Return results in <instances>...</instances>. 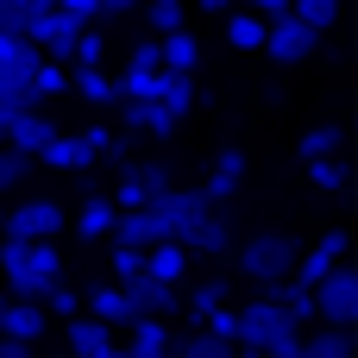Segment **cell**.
I'll return each instance as SVG.
<instances>
[{
    "label": "cell",
    "mask_w": 358,
    "mask_h": 358,
    "mask_svg": "<svg viewBox=\"0 0 358 358\" xmlns=\"http://www.w3.org/2000/svg\"><path fill=\"white\" fill-rule=\"evenodd\" d=\"M113 227H120V201L113 195H88L76 208V233L82 239H113Z\"/></svg>",
    "instance_id": "cell-15"
},
{
    "label": "cell",
    "mask_w": 358,
    "mask_h": 358,
    "mask_svg": "<svg viewBox=\"0 0 358 358\" xmlns=\"http://www.w3.org/2000/svg\"><path fill=\"white\" fill-rule=\"evenodd\" d=\"M76 94L94 101V107H107V101H120V82H113L101 63H76Z\"/></svg>",
    "instance_id": "cell-21"
},
{
    "label": "cell",
    "mask_w": 358,
    "mask_h": 358,
    "mask_svg": "<svg viewBox=\"0 0 358 358\" xmlns=\"http://www.w3.org/2000/svg\"><path fill=\"white\" fill-rule=\"evenodd\" d=\"M76 63H101V31L82 25V44H76Z\"/></svg>",
    "instance_id": "cell-36"
},
{
    "label": "cell",
    "mask_w": 358,
    "mask_h": 358,
    "mask_svg": "<svg viewBox=\"0 0 358 358\" xmlns=\"http://www.w3.org/2000/svg\"><path fill=\"white\" fill-rule=\"evenodd\" d=\"M132 6H145V0H101V13H132Z\"/></svg>",
    "instance_id": "cell-39"
},
{
    "label": "cell",
    "mask_w": 358,
    "mask_h": 358,
    "mask_svg": "<svg viewBox=\"0 0 358 358\" xmlns=\"http://www.w3.org/2000/svg\"><path fill=\"white\" fill-rule=\"evenodd\" d=\"M0 239H6V208H0Z\"/></svg>",
    "instance_id": "cell-41"
},
{
    "label": "cell",
    "mask_w": 358,
    "mask_h": 358,
    "mask_svg": "<svg viewBox=\"0 0 358 358\" xmlns=\"http://www.w3.org/2000/svg\"><path fill=\"white\" fill-rule=\"evenodd\" d=\"M296 327H302V321L264 289L258 302L239 308V352H271V340H283V334H296Z\"/></svg>",
    "instance_id": "cell-3"
},
{
    "label": "cell",
    "mask_w": 358,
    "mask_h": 358,
    "mask_svg": "<svg viewBox=\"0 0 358 358\" xmlns=\"http://www.w3.org/2000/svg\"><path fill=\"white\" fill-rule=\"evenodd\" d=\"M44 308H50V315H82L88 296H76L69 283H50V289H44Z\"/></svg>",
    "instance_id": "cell-32"
},
{
    "label": "cell",
    "mask_w": 358,
    "mask_h": 358,
    "mask_svg": "<svg viewBox=\"0 0 358 358\" xmlns=\"http://www.w3.org/2000/svg\"><path fill=\"white\" fill-rule=\"evenodd\" d=\"M170 189V164H126V176H120V208H145V201H157Z\"/></svg>",
    "instance_id": "cell-8"
},
{
    "label": "cell",
    "mask_w": 358,
    "mask_h": 358,
    "mask_svg": "<svg viewBox=\"0 0 358 358\" xmlns=\"http://www.w3.org/2000/svg\"><path fill=\"white\" fill-rule=\"evenodd\" d=\"M208 308H220V283H201L195 289V315H208Z\"/></svg>",
    "instance_id": "cell-37"
},
{
    "label": "cell",
    "mask_w": 358,
    "mask_h": 358,
    "mask_svg": "<svg viewBox=\"0 0 358 358\" xmlns=\"http://www.w3.org/2000/svg\"><path fill=\"white\" fill-rule=\"evenodd\" d=\"M113 239H126V245H157V239H170V227H164V214L145 201V208H120V227H113Z\"/></svg>",
    "instance_id": "cell-12"
},
{
    "label": "cell",
    "mask_w": 358,
    "mask_h": 358,
    "mask_svg": "<svg viewBox=\"0 0 358 358\" xmlns=\"http://www.w3.org/2000/svg\"><path fill=\"white\" fill-rule=\"evenodd\" d=\"M296 13H302L315 31H327V25L340 19V0H296Z\"/></svg>",
    "instance_id": "cell-33"
},
{
    "label": "cell",
    "mask_w": 358,
    "mask_h": 358,
    "mask_svg": "<svg viewBox=\"0 0 358 358\" xmlns=\"http://www.w3.org/2000/svg\"><path fill=\"white\" fill-rule=\"evenodd\" d=\"M126 352H138V358H157V352H170L164 315H138V321L126 327Z\"/></svg>",
    "instance_id": "cell-19"
},
{
    "label": "cell",
    "mask_w": 358,
    "mask_h": 358,
    "mask_svg": "<svg viewBox=\"0 0 358 358\" xmlns=\"http://www.w3.org/2000/svg\"><path fill=\"white\" fill-rule=\"evenodd\" d=\"M63 220H69V214H63L57 201H44V195H38V201L6 208V233H19V239H57V233H63Z\"/></svg>",
    "instance_id": "cell-7"
},
{
    "label": "cell",
    "mask_w": 358,
    "mask_h": 358,
    "mask_svg": "<svg viewBox=\"0 0 358 358\" xmlns=\"http://www.w3.org/2000/svg\"><path fill=\"white\" fill-rule=\"evenodd\" d=\"M0 327H6V296H0Z\"/></svg>",
    "instance_id": "cell-42"
},
{
    "label": "cell",
    "mask_w": 358,
    "mask_h": 358,
    "mask_svg": "<svg viewBox=\"0 0 358 358\" xmlns=\"http://www.w3.org/2000/svg\"><path fill=\"white\" fill-rule=\"evenodd\" d=\"M296 151H302V164H308V157L340 151V126H315V132H302V145H296Z\"/></svg>",
    "instance_id": "cell-30"
},
{
    "label": "cell",
    "mask_w": 358,
    "mask_h": 358,
    "mask_svg": "<svg viewBox=\"0 0 358 358\" xmlns=\"http://www.w3.org/2000/svg\"><path fill=\"white\" fill-rule=\"evenodd\" d=\"M296 258H302V245L289 233H258V239L239 245V277H252L258 289H271V283L296 277Z\"/></svg>",
    "instance_id": "cell-2"
},
{
    "label": "cell",
    "mask_w": 358,
    "mask_h": 358,
    "mask_svg": "<svg viewBox=\"0 0 358 358\" xmlns=\"http://www.w3.org/2000/svg\"><path fill=\"white\" fill-rule=\"evenodd\" d=\"M264 31H271V19L252 6V13H227V44L233 50H264Z\"/></svg>",
    "instance_id": "cell-20"
},
{
    "label": "cell",
    "mask_w": 358,
    "mask_h": 358,
    "mask_svg": "<svg viewBox=\"0 0 358 358\" xmlns=\"http://www.w3.org/2000/svg\"><path fill=\"white\" fill-rule=\"evenodd\" d=\"M113 283H126V277H138L145 271V245H126V239H113Z\"/></svg>",
    "instance_id": "cell-29"
},
{
    "label": "cell",
    "mask_w": 358,
    "mask_h": 358,
    "mask_svg": "<svg viewBox=\"0 0 358 358\" xmlns=\"http://www.w3.org/2000/svg\"><path fill=\"white\" fill-rule=\"evenodd\" d=\"M120 289L132 296V308H138V315H176V283H164V277H151V271L126 277Z\"/></svg>",
    "instance_id": "cell-13"
},
{
    "label": "cell",
    "mask_w": 358,
    "mask_h": 358,
    "mask_svg": "<svg viewBox=\"0 0 358 358\" xmlns=\"http://www.w3.org/2000/svg\"><path fill=\"white\" fill-rule=\"evenodd\" d=\"M88 315H101V321L120 327V334L138 321V308H132V296H126L120 283H94V289H88Z\"/></svg>",
    "instance_id": "cell-14"
},
{
    "label": "cell",
    "mask_w": 358,
    "mask_h": 358,
    "mask_svg": "<svg viewBox=\"0 0 358 358\" xmlns=\"http://www.w3.org/2000/svg\"><path fill=\"white\" fill-rule=\"evenodd\" d=\"M0 13H6V0H0Z\"/></svg>",
    "instance_id": "cell-43"
},
{
    "label": "cell",
    "mask_w": 358,
    "mask_h": 358,
    "mask_svg": "<svg viewBox=\"0 0 358 358\" xmlns=\"http://www.w3.org/2000/svg\"><path fill=\"white\" fill-rule=\"evenodd\" d=\"M346 164H340V151H327V157H308V182L315 189H346Z\"/></svg>",
    "instance_id": "cell-28"
},
{
    "label": "cell",
    "mask_w": 358,
    "mask_h": 358,
    "mask_svg": "<svg viewBox=\"0 0 358 358\" xmlns=\"http://www.w3.org/2000/svg\"><path fill=\"white\" fill-rule=\"evenodd\" d=\"M315 44H321V31H315L296 6H289V13H277V19H271V31H264V57H271V63H283V69H289V63H308V57H315Z\"/></svg>",
    "instance_id": "cell-4"
},
{
    "label": "cell",
    "mask_w": 358,
    "mask_h": 358,
    "mask_svg": "<svg viewBox=\"0 0 358 358\" xmlns=\"http://www.w3.org/2000/svg\"><path fill=\"white\" fill-rule=\"evenodd\" d=\"M0 296H6V289H0Z\"/></svg>",
    "instance_id": "cell-44"
},
{
    "label": "cell",
    "mask_w": 358,
    "mask_h": 358,
    "mask_svg": "<svg viewBox=\"0 0 358 358\" xmlns=\"http://www.w3.org/2000/svg\"><path fill=\"white\" fill-rule=\"evenodd\" d=\"M0 277H6L13 296H38V302H44V289L63 283L57 239H19V233H6V245H0Z\"/></svg>",
    "instance_id": "cell-1"
},
{
    "label": "cell",
    "mask_w": 358,
    "mask_h": 358,
    "mask_svg": "<svg viewBox=\"0 0 358 358\" xmlns=\"http://www.w3.org/2000/svg\"><path fill=\"white\" fill-rule=\"evenodd\" d=\"M31 164H38V157H31V151H19V145L6 138V145H0V195H6V189H19Z\"/></svg>",
    "instance_id": "cell-27"
},
{
    "label": "cell",
    "mask_w": 358,
    "mask_h": 358,
    "mask_svg": "<svg viewBox=\"0 0 358 358\" xmlns=\"http://www.w3.org/2000/svg\"><path fill=\"white\" fill-rule=\"evenodd\" d=\"M227 239H233V233H227V214H214V208H208V214L189 227V239H182V245H189V252H208V258H214V252H227Z\"/></svg>",
    "instance_id": "cell-23"
},
{
    "label": "cell",
    "mask_w": 358,
    "mask_h": 358,
    "mask_svg": "<svg viewBox=\"0 0 358 358\" xmlns=\"http://www.w3.org/2000/svg\"><path fill=\"white\" fill-rule=\"evenodd\" d=\"M57 6H63L76 25H94V19H101V0H57Z\"/></svg>",
    "instance_id": "cell-35"
},
{
    "label": "cell",
    "mask_w": 358,
    "mask_h": 358,
    "mask_svg": "<svg viewBox=\"0 0 358 358\" xmlns=\"http://www.w3.org/2000/svg\"><path fill=\"white\" fill-rule=\"evenodd\" d=\"M151 208L164 214L170 239H189V227H195V220H201V214L214 208V195H208V189H176V182H170V189H164V195H157Z\"/></svg>",
    "instance_id": "cell-6"
},
{
    "label": "cell",
    "mask_w": 358,
    "mask_h": 358,
    "mask_svg": "<svg viewBox=\"0 0 358 358\" xmlns=\"http://www.w3.org/2000/svg\"><path fill=\"white\" fill-rule=\"evenodd\" d=\"M201 321H208L214 334H227V340H239V308H208Z\"/></svg>",
    "instance_id": "cell-34"
},
{
    "label": "cell",
    "mask_w": 358,
    "mask_h": 358,
    "mask_svg": "<svg viewBox=\"0 0 358 358\" xmlns=\"http://www.w3.org/2000/svg\"><path fill=\"white\" fill-rule=\"evenodd\" d=\"M170 352H182V358H233L239 352V340H227V334H189V340H170Z\"/></svg>",
    "instance_id": "cell-24"
},
{
    "label": "cell",
    "mask_w": 358,
    "mask_h": 358,
    "mask_svg": "<svg viewBox=\"0 0 358 358\" xmlns=\"http://www.w3.org/2000/svg\"><path fill=\"white\" fill-rule=\"evenodd\" d=\"M227 6H233V0H201V13H227Z\"/></svg>",
    "instance_id": "cell-40"
},
{
    "label": "cell",
    "mask_w": 358,
    "mask_h": 358,
    "mask_svg": "<svg viewBox=\"0 0 358 358\" xmlns=\"http://www.w3.org/2000/svg\"><path fill=\"white\" fill-rule=\"evenodd\" d=\"M120 120H126L132 132H151V138H170L182 113H170V107H164V94H145V101H120Z\"/></svg>",
    "instance_id": "cell-10"
},
{
    "label": "cell",
    "mask_w": 358,
    "mask_h": 358,
    "mask_svg": "<svg viewBox=\"0 0 358 358\" xmlns=\"http://www.w3.org/2000/svg\"><path fill=\"white\" fill-rule=\"evenodd\" d=\"M245 6H258V13H264V19H277V13H289V6H296V0H245Z\"/></svg>",
    "instance_id": "cell-38"
},
{
    "label": "cell",
    "mask_w": 358,
    "mask_h": 358,
    "mask_svg": "<svg viewBox=\"0 0 358 358\" xmlns=\"http://www.w3.org/2000/svg\"><path fill=\"white\" fill-rule=\"evenodd\" d=\"M6 138H13L19 151H31V157H38V151L57 138V113H44V101H38V107H19V113H13V126H6Z\"/></svg>",
    "instance_id": "cell-11"
},
{
    "label": "cell",
    "mask_w": 358,
    "mask_h": 358,
    "mask_svg": "<svg viewBox=\"0 0 358 358\" xmlns=\"http://www.w3.org/2000/svg\"><path fill=\"white\" fill-rule=\"evenodd\" d=\"M69 352H82V358H107V352H120V327H107L101 315H69Z\"/></svg>",
    "instance_id": "cell-9"
},
{
    "label": "cell",
    "mask_w": 358,
    "mask_h": 358,
    "mask_svg": "<svg viewBox=\"0 0 358 358\" xmlns=\"http://www.w3.org/2000/svg\"><path fill=\"white\" fill-rule=\"evenodd\" d=\"M145 271L164 277V283H182V271H189V245H182V239H157V245L145 252Z\"/></svg>",
    "instance_id": "cell-18"
},
{
    "label": "cell",
    "mask_w": 358,
    "mask_h": 358,
    "mask_svg": "<svg viewBox=\"0 0 358 358\" xmlns=\"http://www.w3.org/2000/svg\"><path fill=\"white\" fill-rule=\"evenodd\" d=\"M145 19H151V31L164 38V31L182 25V0H145Z\"/></svg>",
    "instance_id": "cell-31"
},
{
    "label": "cell",
    "mask_w": 358,
    "mask_h": 358,
    "mask_svg": "<svg viewBox=\"0 0 358 358\" xmlns=\"http://www.w3.org/2000/svg\"><path fill=\"white\" fill-rule=\"evenodd\" d=\"M94 157H101V151L88 145V132H82V138H63V132H57V138L38 151V164H50V170H88Z\"/></svg>",
    "instance_id": "cell-16"
},
{
    "label": "cell",
    "mask_w": 358,
    "mask_h": 358,
    "mask_svg": "<svg viewBox=\"0 0 358 358\" xmlns=\"http://www.w3.org/2000/svg\"><path fill=\"white\" fill-rule=\"evenodd\" d=\"M145 94H164V63H126L120 101H145Z\"/></svg>",
    "instance_id": "cell-22"
},
{
    "label": "cell",
    "mask_w": 358,
    "mask_h": 358,
    "mask_svg": "<svg viewBox=\"0 0 358 358\" xmlns=\"http://www.w3.org/2000/svg\"><path fill=\"white\" fill-rule=\"evenodd\" d=\"M315 308H321V321L358 334V264H334V271L315 283Z\"/></svg>",
    "instance_id": "cell-5"
},
{
    "label": "cell",
    "mask_w": 358,
    "mask_h": 358,
    "mask_svg": "<svg viewBox=\"0 0 358 358\" xmlns=\"http://www.w3.org/2000/svg\"><path fill=\"white\" fill-rule=\"evenodd\" d=\"M164 107L170 113H189L195 107V69H164Z\"/></svg>",
    "instance_id": "cell-26"
},
{
    "label": "cell",
    "mask_w": 358,
    "mask_h": 358,
    "mask_svg": "<svg viewBox=\"0 0 358 358\" xmlns=\"http://www.w3.org/2000/svg\"><path fill=\"white\" fill-rule=\"evenodd\" d=\"M352 352H358L352 327H334V321H315L308 327V358H352Z\"/></svg>",
    "instance_id": "cell-17"
},
{
    "label": "cell",
    "mask_w": 358,
    "mask_h": 358,
    "mask_svg": "<svg viewBox=\"0 0 358 358\" xmlns=\"http://www.w3.org/2000/svg\"><path fill=\"white\" fill-rule=\"evenodd\" d=\"M157 44H164V69H195V63H201V44H195V31H189V25L164 31Z\"/></svg>",
    "instance_id": "cell-25"
}]
</instances>
